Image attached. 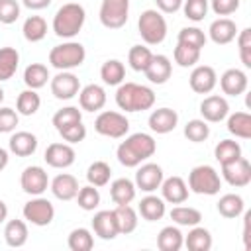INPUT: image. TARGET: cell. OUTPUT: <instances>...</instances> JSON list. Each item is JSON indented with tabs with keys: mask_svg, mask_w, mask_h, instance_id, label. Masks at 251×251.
<instances>
[{
	"mask_svg": "<svg viewBox=\"0 0 251 251\" xmlns=\"http://www.w3.org/2000/svg\"><path fill=\"white\" fill-rule=\"evenodd\" d=\"M157 151V143L149 133L137 131L126 137L116 149V157L124 167H139L143 161L153 157Z\"/></svg>",
	"mask_w": 251,
	"mask_h": 251,
	"instance_id": "1",
	"label": "cell"
},
{
	"mask_svg": "<svg viewBox=\"0 0 251 251\" xmlns=\"http://www.w3.org/2000/svg\"><path fill=\"white\" fill-rule=\"evenodd\" d=\"M116 104L124 112H143L153 108L155 92L145 84L122 82L116 90Z\"/></svg>",
	"mask_w": 251,
	"mask_h": 251,
	"instance_id": "2",
	"label": "cell"
},
{
	"mask_svg": "<svg viewBox=\"0 0 251 251\" xmlns=\"http://www.w3.org/2000/svg\"><path fill=\"white\" fill-rule=\"evenodd\" d=\"M84 20H86V12L80 4L76 2L63 4L53 16V31L57 37L71 39L82 29Z\"/></svg>",
	"mask_w": 251,
	"mask_h": 251,
	"instance_id": "3",
	"label": "cell"
},
{
	"mask_svg": "<svg viewBox=\"0 0 251 251\" xmlns=\"http://www.w3.org/2000/svg\"><path fill=\"white\" fill-rule=\"evenodd\" d=\"M86 59V49L78 41H65L61 45H55L49 51V63L57 71H71L76 69L84 63Z\"/></svg>",
	"mask_w": 251,
	"mask_h": 251,
	"instance_id": "4",
	"label": "cell"
},
{
	"mask_svg": "<svg viewBox=\"0 0 251 251\" xmlns=\"http://www.w3.org/2000/svg\"><path fill=\"white\" fill-rule=\"evenodd\" d=\"M137 29L147 45H159L167 37V20L159 10H145L137 20Z\"/></svg>",
	"mask_w": 251,
	"mask_h": 251,
	"instance_id": "5",
	"label": "cell"
},
{
	"mask_svg": "<svg viewBox=\"0 0 251 251\" xmlns=\"http://www.w3.org/2000/svg\"><path fill=\"white\" fill-rule=\"evenodd\" d=\"M222 188V178L218 171L210 165H198L188 173V190L194 194H206L214 196Z\"/></svg>",
	"mask_w": 251,
	"mask_h": 251,
	"instance_id": "6",
	"label": "cell"
},
{
	"mask_svg": "<svg viewBox=\"0 0 251 251\" xmlns=\"http://www.w3.org/2000/svg\"><path fill=\"white\" fill-rule=\"evenodd\" d=\"M94 129L104 137L120 139L129 131V120L120 112L106 110V112H100L98 118L94 120Z\"/></svg>",
	"mask_w": 251,
	"mask_h": 251,
	"instance_id": "7",
	"label": "cell"
},
{
	"mask_svg": "<svg viewBox=\"0 0 251 251\" xmlns=\"http://www.w3.org/2000/svg\"><path fill=\"white\" fill-rule=\"evenodd\" d=\"M100 24L108 29H120L129 18V0H102L98 12Z\"/></svg>",
	"mask_w": 251,
	"mask_h": 251,
	"instance_id": "8",
	"label": "cell"
},
{
	"mask_svg": "<svg viewBox=\"0 0 251 251\" xmlns=\"http://www.w3.org/2000/svg\"><path fill=\"white\" fill-rule=\"evenodd\" d=\"M22 212H24V220H27L29 224L39 226V227L49 226L53 222V218H55L53 204L43 196H35L29 202H25Z\"/></svg>",
	"mask_w": 251,
	"mask_h": 251,
	"instance_id": "9",
	"label": "cell"
},
{
	"mask_svg": "<svg viewBox=\"0 0 251 251\" xmlns=\"http://www.w3.org/2000/svg\"><path fill=\"white\" fill-rule=\"evenodd\" d=\"M222 176L227 184L235 188H243L251 182V163L241 155L235 161L222 165Z\"/></svg>",
	"mask_w": 251,
	"mask_h": 251,
	"instance_id": "10",
	"label": "cell"
},
{
	"mask_svg": "<svg viewBox=\"0 0 251 251\" xmlns=\"http://www.w3.org/2000/svg\"><path fill=\"white\" fill-rule=\"evenodd\" d=\"M20 186L25 194H31V196H41L47 186H49V176L45 173L43 167L39 165H31V167H25L22 176H20Z\"/></svg>",
	"mask_w": 251,
	"mask_h": 251,
	"instance_id": "11",
	"label": "cell"
},
{
	"mask_svg": "<svg viewBox=\"0 0 251 251\" xmlns=\"http://www.w3.org/2000/svg\"><path fill=\"white\" fill-rule=\"evenodd\" d=\"M78 90H80V80L71 71H59L51 78V94L57 100H71L78 94Z\"/></svg>",
	"mask_w": 251,
	"mask_h": 251,
	"instance_id": "12",
	"label": "cell"
},
{
	"mask_svg": "<svg viewBox=\"0 0 251 251\" xmlns=\"http://www.w3.org/2000/svg\"><path fill=\"white\" fill-rule=\"evenodd\" d=\"M188 82H190V88L196 94H210L214 90V86L218 84V75H216L214 67H210V65H198L190 73Z\"/></svg>",
	"mask_w": 251,
	"mask_h": 251,
	"instance_id": "13",
	"label": "cell"
},
{
	"mask_svg": "<svg viewBox=\"0 0 251 251\" xmlns=\"http://www.w3.org/2000/svg\"><path fill=\"white\" fill-rule=\"evenodd\" d=\"M75 157H76V153L71 147V143H51V145H47L45 155H43L45 163L49 167H53V169L71 167L75 163Z\"/></svg>",
	"mask_w": 251,
	"mask_h": 251,
	"instance_id": "14",
	"label": "cell"
},
{
	"mask_svg": "<svg viewBox=\"0 0 251 251\" xmlns=\"http://www.w3.org/2000/svg\"><path fill=\"white\" fill-rule=\"evenodd\" d=\"M163 169L157 163H145L135 173V186L143 192H155L163 182Z\"/></svg>",
	"mask_w": 251,
	"mask_h": 251,
	"instance_id": "15",
	"label": "cell"
},
{
	"mask_svg": "<svg viewBox=\"0 0 251 251\" xmlns=\"http://www.w3.org/2000/svg\"><path fill=\"white\" fill-rule=\"evenodd\" d=\"M200 114H202V120L206 122H222L227 118L229 114V104L224 96H218V94H212V96H206L202 102H200Z\"/></svg>",
	"mask_w": 251,
	"mask_h": 251,
	"instance_id": "16",
	"label": "cell"
},
{
	"mask_svg": "<svg viewBox=\"0 0 251 251\" xmlns=\"http://www.w3.org/2000/svg\"><path fill=\"white\" fill-rule=\"evenodd\" d=\"M92 229L94 233L100 237V239H114L120 235L118 231V222H116V216H114V210H100L94 214L92 218Z\"/></svg>",
	"mask_w": 251,
	"mask_h": 251,
	"instance_id": "17",
	"label": "cell"
},
{
	"mask_svg": "<svg viewBox=\"0 0 251 251\" xmlns=\"http://www.w3.org/2000/svg\"><path fill=\"white\" fill-rule=\"evenodd\" d=\"M247 84H249L247 75L241 69H227L220 76V88L227 96H239V94H243L247 90Z\"/></svg>",
	"mask_w": 251,
	"mask_h": 251,
	"instance_id": "18",
	"label": "cell"
},
{
	"mask_svg": "<svg viewBox=\"0 0 251 251\" xmlns=\"http://www.w3.org/2000/svg\"><path fill=\"white\" fill-rule=\"evenodd\" d=\"M78 104L86 112H98L106 104V90L100 84H86L78 90Z\"/></svg>",
	"mask_w": 251,
	"mask_h": 251,
	"instance_id": "19",
	"label": "cell"
},
{
	"mask_svg": "<svg viewBox=\"0 0 251 251\" xmlns=\"http://www.w3.org/2000/svg\"><path fill=\"white\" fill-rule=\"evenodd\" d=\"M147 124H149V127H151V131L163 135V133H169V131H173V129L176 127V124H178V114H176L173 108H157V110L151 112Z\"/></svg>",
	"mask_w": 251,
	"mask_h": 251,
	"instance_id": "20",
	"label": "cell"
},
{
	"mask_svg": "<svg viewBox=\"0 0 251 251\" xmlns=\"http://www.w3.org/2000/svg\"><path fill=\"white\" fill-rule=\"evenodd\" d=\"M161 198L169 204H182L188 198V184L180 176H169L161 182Z\"/></svg>",
	"mask_w": 251,
	"mask_h": 251,
	"instance_id": "21",
	"label": "cell"
},
{
	"mask_svg": "<svg viewBox=\"0 0 251 251\" xmlns=\"http://www.w3.org/2000/svg\"><path fill=\"white\" fill-rule=\"evenodd\" d=\"M208 33H210V39H212L216 45H227V43H231V41L235 39V35H237V25H235V22L229 20V18H218V20H214V22L210 24Z\"/></svg>",
	"mask_w": 251,
	"mask_h": 251,
	"instance_id": "22",
	"label": "cell"
},
{
	"mask_svg": "<svg viewBox=\"0 0 251 251\" xmlns=\"http://www.w3.org/2000/svg\"><path fill=\"white\" fill-rule=\"evenodd\" d=\"M147 80L153 82V84H165L169 78H171V73H173V63L167 55H153L149 67L143 71Z\"/></svg>",
	"mask_w": 251,
	"mask_h": 251,
	"instance_id": "23",
	"label": "cell"
},
{
	"mask_svg": "<svg viewBox=\"0 0 251 251\" xmlns=\"http://www.w3.org/2000/svg\"><path fill=\"white\" fill-rule=\"evenodd\" d=\"M78 188L80 186H78L76 176H73L69 173H61V175H57L51 180V192L59 200H73V198H76Z\"/></svg>",
	"mask_w": 251,
	"mask_h": 251,
	"instance_id": "24",
	"label": "cell"
},
{
	"mask_svg": "<svg viewBox=\"0 0 251 251\" xmlns=\"http://www.w3.org/2000/svg\"><path fill=\"white\" fill-rule=\"evenodd\" d=\"M8 147H10V151H12L14 155H18V157H29V155H33L35 149H37V137H35L33 133H29V131H16V133L10 137Z\"/></svg>",
	"mask_w": 251,
	"mask_h": 251,
	"instance_id": "25",
	"label": "cell"
},
{
	"mask_svg": "<svg viewBox=\"0 0 251 251\" xmlns=\"http://www.w3.org/2000/svg\"><path fill=\"white\" fill-rule=\"evenodd\" d=\"M137 210H139L141 218L147 220V222H157V220H161V218L165 216V212H167L165 200L159 198V196H155V194H147L145 198H141Z\"/></svg>",
	"mask_w": 251,
	"mask_h": 251,
	"instance_id": "26",
	"label": "cell"
},
{
	"mask_svg": "<svg viewBox=\"0 0 251 251\" xmlns=\"http://www.w3.org/2000/svg\"><path fill=\"white\" fill-rule=\"evenodd\" d=\"M135 182L129 178H116L110 184V198L114 200V204H129L135 198Z\"/></svg>",
	"mask_w": 251,
	"mask_h": 251,
	"instance_id": "27",
	"label": "cell"
},
{
	"mask_svg": "<svg viewBox=\"0 0 251 251\" xmlns=\"http://www.w3.org/2000/svg\"><path fill=\"white\" fill-rule=\"evenodd\" d=\"M184 245V235L176 226H165L157 235V247L161 251H178Z\"/></svg>",
	"mask_w": 251,
	"mask_h": 251,
	"instance_id": "28",
	"label": "cell"
},
{
	"mask_svg": "<svg viewBox=\"0 0 251 251\" xmlns=\"http://www.w3.org/2000/svg\"><path fill=\"white\" fill-rule=\"evenodd\" d=\"M114 216H116L118 231H120V233L127 235V233L135 231V227H137V212H135L129 204H116Z\"/></svg>",
	"mask_w": 251,
	"mask_h": 251,
	"instance_id": "29",
	"label": "cell"
},
{
	"mask_svg": "<svg viewBox=\"0 0 251 251\" xmlns=\"http://www.w3.org/2000/svg\"><path fill=\"white\" fill-rule=\"evenodd\" d=\"M184 245L188 251H210L212 249V233L206 227L192 226V229L184 237Z\"/></svg>",
	"mask_w": 251,
	"mask_h": 251,
	"instance_id": "30",
	"label": "cell"
},
{
	"mask_svg": "<svg viewBox=\"0 0 251 251\" xmlns=\"http://www.w3.org/2000/svg\"><path fill=\"white\" fill-rule=\"evenodd\" d=\"M100 78L104 80V84L110 86H120L126 78V67L122 61L118 59H108L102 67H100Z\"/></svg>",
	"mask_w": 251,
	"mask_h": 251,
	"instance_id": "31",
	"label": "cell"
},
{
	"mask_svg": "<svg viewBox=\"0 0 251 251\" xmlns=\"http://www.w3.org/2000/svg\"><path fill=\"white\" fill-rule=\"evenodd\" d=\"M4 239L10 247H22L27 241V226L24 220H10L4 227Z\"/></svg>",
	"mask_w": 251,
	"mask_h": 251,
	"instance_id": "32",
	"label": "cell"
},
{
	"mask_svg": "<svg viewBox=\"0 0 251 251\" xmlns=\"http://www.w3.org/2000/svg\"><path fill=\"white\" fill-rule=\"evenodd\" d=\"M20 65V53L14 47H0V82L10 80Z\"/></svg>",
	"mask_w": 251,
	"mask_h": 251,
	"instance_id": "33",
	"label": "cell"
},
{
	"mask_svg": "<svg viewBox=\"0 0 251 251\" xmlns=\"http://www.w3.org/2000/svg\"><path fill=\"white\" fill-rule=\"evenodd\" d=\"M47 80H49V69L43 63H31V65L25 67V71H24V82H25L27 88L37 90V88L45 86Z\"/></svg>",
	"mask_w": 251,
	"mask_h": 251,
	"instance_id": "34",
	"label": "cell"
},
{
	"mask_svg": "<svg viewBox=\"0 0 251 251\" xmlns=\"http://www.w3.org/2000/svg\"><path fill=\"white\" fill-rule=\"evenodd\" d=\"M216 208H218L220 216L231 220V218H237V216L243 214L245 204H243V198H241L239 194H224V196L218 200Z\"/></svg>",
	"mask_w": 251,
	"mask_h": 251,
	"instance_id": "35",
	"label": "cell"
},
{
	"mask_svg": "<svg viewBox=\"0 0 251 251\" xmlns=\"http://www.w3.org/2000/svg\"><path fill=\"white\" fill-rule=\"evenodd\" d=\"M41 106V98L33 88H25L18 94L16 100V112L22 116H33Z\"/></svg>",
	"mask_w": 251,
	"mask_h": 251,
	"instance_id": "36",
	"label": "cell"
},
{
	"mask_svg": "<svg viewBox=\"0 0 251 251\" xmlns=\"http://www.w3.org/2000/svg\"><path fill=\"white\" fill-rule=\"evenodd\" d=\"M227 131L235 137L249 139L251 137V114L247 112H235L227 118Z\"/></svg>",
	"mask_w": 251,
	"mask_h": 251,
	"instance_id": "37",
	"label": "cell"
},
{
	"mask_svg": "<svg viewBox=\"0 0 251 251\" xmlns=\"http://www.w3.org/2000/svg\"><path fill=\"white\" fill-rule=\"evenodd\" d=\"M110 176H112V169L106 161H94L86 169V180H88V184H92L96 188L106 186L110 182Z\"/></svg>",
	"mask_w": 251,
	"mask_h": 251,
	"instance_id": "38",
	"label": "cell"
},
{
	"mask_svg": "<svg viewBox=\"0 0 251 251\" xmlns=\"http://www.w3.org/2000/svg\"><path fill=\"white\" fill-rule=\"evenodd\" d=\"M214 157L220 165H226V163H231L235 161L237 157H241V145L233 139H222L216 147H214Z\"/></svg>",
	"mask_w": 251,
	"mask_h": 251,
	"instance_id": "39",
	"label": "cell"
},
{
	"mask_svg": "<svg viewBox=\"0 0 251 251\" xmlns=\"http://www.w3.org/2000/svg\"><path fill=\"white\" fill-rule=\"evenodd\" d=\"M67 245H69L71 251H90V249L94 247L92 231L86 229V227H75V229L69 233Z\"/></svg>",
	"mask_w": 251,
	"mask_h": 251,
	"instance_id": "40",
	"label": "cell"
},
{
	"mask_svg": "<svg viewBox=\"0 0 251 251\" xmlns=\"http://www.w3.org/2000/svg\"><path fill=\"white\" fill-rule=\"evenodd\" d=\"M24 37L31 43L35 41H41L45 35H47V22L41 18V16H29L25 22H24Z\"/></svg>",
	"mask_w": 251,
	"mask_h": 251,
	"instance_id": "41",
	"label": "cell"
},
{
	"mask_svg": "<svg viewBox=\"0 0 251 251\" xmlns=\"http://www.w3.org/2000/svg\"><path fill=\"white\" fill-rule=\"evenodd\" d=\"M171 220L178 226H186V227H192V226H198L200 220H202V214L200 210L196 208H190V206H175L171 210Z\"/></svg>",
	"mask_w": 251,
	"mask_h": 251,
	"instance_id": "42",
	"label": "cell"
},
{
	"mask_svg": "<svg viewBox=\"0 0 251 251\" xmlns=\"http://www.w3.org/2000/svg\"><path fill=\"white\" fill-rule=\"evenodd\" d=\"M151 59H153V53H151V49L145 47V45H133V47L129 49V53H127V63H129V67H131L133 71H137V73H143V71L149 67Z\"/></svg>",
	"mask_w": 251,
	"mask_h": 251,
	"instance_id": "43",
	"label": "cell"
},
{
	"mask_svg": "<svg viewBox=\"0 0 251 251\" xmlns=\"http://www.w3.org/2000/svg\"><path fill=\"white\" fill-rule=\"evenodd\" d=\"M53 126L57 131H61L63 127L71 126V124H76V122H82V112L76 108V106H65L61 110H57L53 114Z\"/></svg>",
	"mask_w": 251,
	"mask_h": 251,
	"instance_id": "44",
	"label": "cell"
},
{
	"mask_svg": "<svg viewBox=\"0 0 251 251\" xmlns=\"http://www.w3.org/2000/svg\"><path fill=\"white\" fill-rule=\"evenodd\" d=\"M176 43H182V45H188V47H194V49H200L206 45V33L200 29V27H182L178 31V37H176Z\"/></svg>",
	"mask_w": 251,
	"mask_h": 251,
	"instance_id": "45",
	"label": "cell"
},
{
	"mask_svg": "<svg viewBox=\"0 0 251 251\" xmlns=\"http://www.w3.org/2000/svg\"><path fill=\"white\" fill-rule=\"evenodd\" d=\"M210 135V126L206 120H190L186 122L184 126V137L192 143H200V141H206Z\"/></svg>",
	"mask_w": 251,
	"mask_h": 251,
	"instance_id": "46",
	"label": "cell"
},
{
	"mask_svg": "<svg viewBox=\"0 0 251 251\" xmlns=\"http://www.w3.org/2000/svg\"><path fill=\"white\" fill-rule=\"evenodd\" d=\"M173 57H175V63L178 67H184V69L186 67H194L200 61V49H194V47L176 43V47L173 51Z\"/></svg>",
	"mask_w": 251,
	"mask_h": 251,
	"instance_id": "47",
	"label": "cell"
},
{
	"mask_svg": "<svg viewBox=\"0 0 251 251\" xmlns=\"http://www.w3.org/2000/svg\"><path fill=\"white\" fill-rule=\"evenodd\" d=\"M76 202H78V206H80L82 210H86V212L96 210L98 204H100V192H98V188L92 186V184L80 186L78 192H76Z\"/></svg>",
	"mask_w": 251,
	"mask_h": 251,
	"instance_id": "48",
	"label": "cell"
},
{
	"mask_svg": "<svg viewBox=\"0 0 251 251\" xmlns=\"http://www.w3.org/2000/svg\"><path fill=\"white\" fill-rule=\"evenodd\" d=\"M184 16L192 22H202L208 14V0H184L182 2Z\"/></svg>",
	"mask_w": 251,
	"mask_h": 251,
	"instance_id": "49",
	"label": "cell"
},
{
	"mask_svg": "<svg viewBox=\"0 0 251 251\" xmlns=\"http://www.w3.org/2000/svg\"><path fill=\"white\" fill-rule=\"evenodd\" d=\"M237 37V49H239V59L241 63L249 69L251 67V27H245L239 31Z\"/></svg>",
	"mask_w": 251,
	"mask_h": 251,
	"instance_id": "50",
	"label": "cell"
},
{
	"mask_svg": "<svg viewBox=\"0 0 251 251\" xmlns=\"http://www.w3.org/2000/svg\"><path fill=\"white\" fill-rule=\"evenodd\" d=\"M20 18V4L18 0H0V24H14Z\"/></svg>",
	"mask_w": 251,
	"mask_h": 251,
	"instance_id": "51",
	"label": "cell"
},
{
	"mask_svg": "<svg viewBox=\"0 0 251 251\" xmlns=\"http://www.w3.org/2000/svg\"><path fill=\"white\" fill-rule=\"evenodd\" d=\"M59 135H61L67 143H80V141L86 137V126H82V122L71 124V126L63 127V129L59 131Z\"/></svg>",
	"mask_w": 251,
	"mask_h": 251,
	"instance_id": "52",
	"label": "cell"
},
{
	"mask_svg": "<svg viewBox=\"0 0 251 251\" xmlns=\"http://www.w3.org/2000/svg\"><path fill=\"white\" fill-rule=\"evenodd\" d=\"M18 122H20V114H18L16 110H12V108H8V106L0 108V133H10V131H14L16 126H18Z\"/></svg>",
	"mask_w": 251,
	"mask_h": 251,
	"instance_id": "53",
	"label": "cell"
},
{
	"mask_svg": "<svg viewBox=\"0 0 251 251\" xmlns=\"http://www.w3.org/2000/svg\"><path fill=\"white\" fill-rule=\"evenodd\" d=\"M239 8V0H212V10L218 16H229Z\"/></svg>",
	"mask_w": 251,
	"mask_h": 251,
	"instance_id": "54",
	"label": "cell"
},
{
	"mask_svg": "<svg viewBox=\"0 0 251 251\" xmlns=\"http://www.w3.org/2000/svg\"><path fill=\"white\" fill-rule=\"evenodd\" d=\"M182 2L184 0H155L159 12H165V14H175L182 8Z\"/></svg>",
	"mask_w": 251,
	"mask_h": 251,
	"instance_id": "55",
	"label": "cell"
},
{
	"mask_svg": "<svg viewBox=\"0 0 251 251\" xmlns=\"http://www.w3.org/2000/svg\"><path fill=\"white\" fill-rule=\"evenodd\" d=\"M22 4L29 10H43L51 4V0H22Z\"/></svg>",
	"mask_w": 251,
	"mask_h": 251,
	"instance_id": "56",
	"label": "cell"
},
{
	"mask_svg": "<svg viewBox=\"0 0 251 251\" xmlns=\"http://www.w3.org/2000/svg\"><path fill=\"white\" fill-rule=\"evenodd\" d=\"M249 220H251V212H245V220H243V245H245V249L251 247V241H249Z\"/></svg>",
	"mask_w": 251,
	"mask_h": 251,
	"instance_id": "57",
	"label": "cell"
},
{
	"mask_svg": "<svg viewBox=\"0 0 251 251\" xmlns=\"http://www.w3.org/2000/svg\"><path fill=\"white\" fill-rule=\"evenodd\" d=\"M8 159H10L8 151H6L4 147H0V173L6 169V165H8Z\"/></svg>",
	"mask_w": 251,
	"mask_h": 251,
	"instance_id": "58",
	"label": "cell"
},
{
	"mask_svg": "<svg viewBox=\"0 0 251 251\" xmlns=\"http://www.w3.org/2000/svg\"><path fill=\"white\" fill-rule=\"evenodd\" d=\"M6 218H8V206L4 200H0V224H4Z\"/></svg>",
	"mask_w": 251,
	"mask_h": 251,
	"instance_id": "59",
	"label": "cell"
},
{
	"mask_svg": "<svg viewBox=\"0 0 251 251\" xmlns=\"http://www.w3.org/2000/svg\"><path fill=\"white\" fill-rule=\"evenodd\" d=\"M2 100H4V90H2V86H0V104H2Z\"/></svg>",
	"mask_w": 251,
	"mask_h": 251,
	"instance_id": "60",
	"label": "cell"
}]
</instances>
